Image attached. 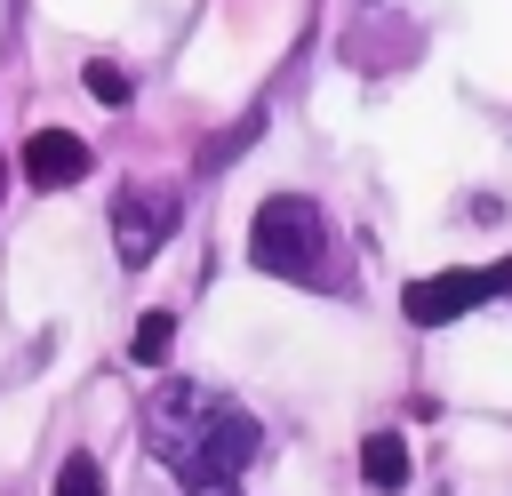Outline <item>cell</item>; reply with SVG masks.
Instances as JSON below:
<instances>
[{"instance_id": "2", "label": "cell", "mask_w": 512, "mask_h": 496, "mask_svg": "<svg viewBox=\"0 0 512 496\" xmlns=\"http://www.w3.org/2000/svg\"><path fill=\"white\" fill-rule=\"evenodd\" d=\"M248 264L296 288H336V232L320 216V200L304 192H272L248 224Z\"/></svg>"}, {"instance_id": "4", "label": "cell", "mask_w": 512, "mask_h": 496, "mask_svg": "<svg viewBox=\"0 0 512 496\" xmlns=\"http://www.w3.org/2000/svg\"><path fill=\"white\" fill-rule=\"evenodd\" d=\"M168 224H176V200L128 184V192L112 200V248H120V264H152V248L168 240Z\"/></svg>"}, {"instance_id": "11", "label": "cell", "mask_w": 512, "mask_h": 496, "mask_svg": "<svg viewBox=\"0 0 512 496\" xmlns=\"http://www.w3.org/2000/svg\"><path fill=\"white\" fill-rule=\"evenodd\" d=\"M504 288H512V264H504Z\"/></svg>"}, {"instance_id": "3", "label": "cell", "mask_w": 512, "mask_h": 496, "mask_svg": "<svg viewBox=\"0 0 512 496\" xmlns=\"http://www.w3.org/2000/svg\"><path fill=\"white\" fill-rule=\"evenodd\" d=\"M488 296H504V264H456V272L408 280L400 312H408L416 328H448V320H464V312H472V304H488Z\"/></svg>"}, {"instance_id": "5", "label": "cell", "mask_w": 512, "mask_h": 496, "mask_svg": "<svg viewBox=\"0 0 512 496\" xmlns=\"http://www.w3.org/2000/svg\"><path fill=\"white\" fill-rule=\"evenodd\" d=\"M88 176V144L72 136V128H32L24 136V184L32 192H64V184H80Z\"/></svg>"}, {"instance_id": "9", "label": "cell", "mask_w": 512, "mask_h": 496, "mask_svg": "<svg viewBox=\"0 0 512 496\" xmlns=\"http://www.w3.org/2000/svg\"><path fill=\"white\" fill-rule=\"evenodd\" d=\"M56 496H104V464L80 448V456H64V472H56Z\"/></svg>"}, {"instance_id": "7", "label": "cell", "mask_w": 512, "mask_h": 496, "mask_svg": "<svg viewBox=\"0 0 512 496\" xmlns=\"http://www.w3.org/2000/svg\"><path fill=\"white\" fill-rule=\"evenodd\" d=\"M168 344H176V312H144V320H136V336H128V360L160 368V360H168Z\"/></svg>"}, {"instance_id": "8", "label": "cell", "mask_w": 512, "mask_h": 496, "mask_svg": "<svg viewBox=\"0 0 512 496\" xmlns=\"http://www.w3.org/2000/svg\"><path fill=\"white\" fill-rule=\"evenodd\" d=\"M80 88H88L96 104H128V96H136V88H128V72H120V64H104V56H88V64H80Z\"/></svg>"}, {"instance_id": "10", "label": "cell", "mask_w": 512, "mask_h": 496, "mask_svg": "<svg viewBox=\"0 0 512 496\" xmlns=\"http://www.w3.org/2000/svg\"><path fill=\"white\" fill-rule=\"evenodd\" d=\"M208 496H240V488H208Z\"/></svg>"}, {"instance_id": "1", "label": "cell", "mask_w": 512, "mask_h": 496, "mask_svg": "<svg viewBox=\"0 0 512 496\" xmlns=\"http://www.w3.org/2000/svg\"><path fill=\"white\" fill-rule=\"evenodd\" d=\"M144 456L184 480L192 496L208 488H232L256 456V416L216 392V384H192V376H160V392L144 400Z\"/></svg>"}, {"instance_id": "6", "label": "cell", "mask_w": 512, "mask_h": 496, "mask_svg": "<svg viewBox=\"0 0 512 496\" xmlns=\"http://www.w3.org/2000/svg\"><path fill=\"white\" fill-rule=\"evenodd\" d=\"M360 480H368V488H384V496H392V488H408V440H400L392 424L360 440Z\"/></svg>"}]
</instances>
